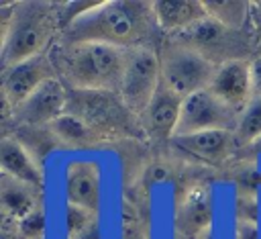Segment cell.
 <instances>
[{
  "instance_id": "1",
  "label": "cell",
  "mask_w": 261,
  "mask_h": 239,
  "mask_svg": "<svg viewBox=\"0 0 261 239\" xmlns=\"http://www.w3.org/2000/svg\"><path fill=\"white\" fill-rule=\"evenodd\" d=\"M153 2L108 0L96 2L61 31V45L104 43L122 49L145 45L155 33ZM159 31V29H157Z\"/></svg>"
},
{
  "instance_id": "2",
  "label": "cell",
  "mask_w": 261,
  "mask_h": 239,
  "mask_svg": "<svg viewBox=\"0 0 261 239\" xmlns=\"http://www.w3.org/2000/svg\"><path fill=\"white\" fill-rule=\"evenodd\" d=\"M2 69L45 55L61 35L59 4L55 2H2L0 4Z\"/></svg>"
},
{
  "instance_id": "3",
  "label": "cell",
  "mask_w": 261,
  "mask_h": 239,
  "mask_svg": "<svg viewBox=\"0 0 261 239\" xmlns=\"http://www.w3.org/2000/svg\"><path fill=\"white\" fill-rule=\"evenodd\" d=\"M128 49L104 43L59 45L51 61L57 78L69 90L118 92L126 65Z\"/></svg>"
},
{
  "instance_id": "4",
  "label": "cell",
  "mask_w": 261,
  "mask_h": 239,
  "mask_svg": "<svg viewBox=\"0 0 261 239\" xmlns=\"http://www.w3.org/2000/svg\"><path fill=\"white\" fill-rule=\"evenodd\" d=\"M67 112L86 121L102 137L128 135L133 133V129L143 127L141 121L126 108L118 92L69 90Z\"/></svg>"
},
{
  "instance_id": "5",
  "label": "cell",
  "mask_w": 261,
  "mask_h": 239,
  "mask_svg": "<svg viewBox=\"0 0 261 239\" xmlns=\"http://www.w3.org/2000/svg\"><path fill=\"white\" fill-rule=\"evenodd\" d=\"M218 63L181 43H169L161 51V82L179 98L206 90Z\"/></svg>"
},
{
  "instance_id": "6",
  "label": "cell",
  "mask_w": 261,
  "mask_h": 239,
  "mask_svg": "<svg viewBox=\"0 0 261 239\" xmlns=\"http://www.w3.org/2000/svg\"><path fill=\"white\" fill-rule=\"evenodd\" d=\"M161 86V53L151 45L128 49L120 84V98L126 108L143 121L155 92Z\"/></svg>"
},
{
  "instance_id": "7",
  "label": "cell",
  "mask_w": 261,
  "mask_h": 239,
  "mask_svg": "<svg viewBox=\"0 0 261 239\" xmlns=\"http://www.w3.org/2000/svg\"><path fill=\"white\" fill-rule=\"evenodd\" d=\"M239 114H241L239 110L224 104L208 88L194 92L181 102L179 123L173 139L204 131H234L239 123Z\"/></svg>"
},
{
  "instance_id": "8",
  "label": "cell",
  "mask_w": 261,
  "mask_h": 239,
  "mask_svg": "<svg viewBox=\"0 0 261 239\" xmlns=\"http://www.w3.org/2000/svg\"><path fill=\"white\" fill-rule=\"evenodd\" d=\"M57 78L51 55H37L27 61L2 69V96L4 104L12 110L20 106L35 90H39L47 80Z\"/></svg>"
},
{
  "instance_id": "9",
  "label": "cell",
  "mask_w": 261,
  "mask_h": 239,
  "mask_svg": "<svg viewBox=\"0 0 261 239\" xmlns=\"http://www.w3.org/2000/svg\"><path fill=\"white\" fill-rule=\"evenodd\" d=\"M69 90L59 80H47L39 90H35L20 106H16L14 118L27 129H49L63 112H67Z\"/></svg>"
},
{
  "instance_id": "10",
  "label": "cell",
  "mask_w": 261,
  "mask_h": 239,
  "mask_svg": "<svg viewBox=\"0 0 261 239\" xmlns=\"http://www.w3.org/2000/svg\"><path fill=\"white\" fill-rule=\"evenodd\" d=\"M63 196L67 206L98 214L102 208V172L92 159H73L63 174Z\"/></svg>"
},
{
  "instance_id": "11",
  "label": "cell",
  "mask_w": 261,
  "mask_h": 239,
  "mask_svg": "<svg viewBox=\"0 0 261 239\" xmlns=\"http://www.w3.org/2000/svg\"><path fill=\"white\" fill-rule=\"evenodd\" d=\"M212 223L214 208L210 192L202 186H194L175 206L173 239H210Z\"/></svg>"
},
{
  "instance_id": "12",
  "label": "cell",
  "mask_w": 261,
  "mask_h": 239,
  "mask_svg": "<svg viewBox=\"0 0 261 239\" xmlns=\"http://www.w3.org/2000/svg\"><path fill=\"white\" fill-rule=\"evenodd\" d=\"M208 90L214 96H218L224 104L241 112L245 104L253 98L251 61L245 57H239V59H228L220 63L214 71V78Z\"/></svg>"
},
{
  "instance_id": "13",
  "label": "cell",
  "mask_w": 261,
  "mask_h": 239,
  "mask_svg": "<svg viewBox=\"0 0 261 239\" xmlns=\"http://www.w3.org/2000/svg\"><path fill=\"white\" fill-rule=\"evenodd\" d=\"M181 102H184V98H179L175 92H171L161 82L159 90L155 92V96L141 121L143 129L157 139H173L177 123H179Z\"/></svg>"
},
{
  "instance_id": "14",
  "label": "cell",
  "mask_w": 261,
  "mask_h": 239,
  "mask_svg": "<svg viewBox=\"0 0 261 239\" xmlns=\"http://www.w3.org/2000/svg\"><path fill=\"white\" fill-rule=\"evenodd\" d=\"M153 16L157 29L171 37L186 33L188 29L196 27L198 22L208 18L206 6L200 0H165L153 2Z\"/></svg>"
},
{
  "instance_id": "15",
  "label": "cell",
  "mask_w": 261,
  "mask_h": 239,
  "mask_svg": "<svg viewBox=\"0 0 261 239\" xmlns=\"http://www.w3.org/2000/svg\"><path fill=\"white\" fill-rule=\"evenodd\" d=\"M234 131H204L186 137H175V145L206 163H222L230 157L234 147Z\"/></svg>"
},
{
  "instance_id": "16",
  "label": "cell",
  "mask_w": 261,
  "mask_h": 239,
  "mask_svg": "<svg viewBox=\"0 0 261 239\" xmlns=\"http://www.w3.org/2000/svg\"><path fill=\"white\" fill-rule=\"evenodd\" d=\"M0 168L4 176H10L22 184H29L33 188H41L43 184V172L35 159V155L12 137H4L0 143Z\"/></svg>"
},
{
  "instance_id": "17",
  "label": "cell",
  "mask_w": 261,
  "mask_h": 239,
  "mask_svg": "<svg viewBox=\"0 0 261 239\" xmlns=\"http://www.w3.org/2000/svg\"><path fill=\"white\" fill-rule=\"evenodd\" d=\"M37 188L22 184L10 176L0 178V206H2V217L12 219V221H22L31 212H35L39 206V196Z\"/></svg>"
},
{
  "instance_id": "18",
  "label": "cell",
  "mask_w": 261,
  "mask_h": 239,
  "mask_svg": "<svg viewBox=\"0 0 261 239\" xmlns=\"http://www.w3.org/2000/svg\"><path fill=\"white\" fill-rule=\"evenodd\" d=\"M49 133L61 145H67V147H94L106 141V137H102L96 129H92L86 121H82L71 112H63L57 121H53L49 127Z\"/></svg>"
},
{
  "instance_id": "19",
  "label": "cell",
  "mask_w": 261,
  "mask_h": 239,
  "mask_svg": "<svg viewBox=\"0 0 261 239\" xmlns=\"http://www.w3.org/2000/svg\"><path fill=\"white\" fill-rule=\"evenodd\" d=\"M206 12L212 20L218 25L241 33L245 25L249 22V12H251V2L245 0H224V2H204Z\"/></svg>"
},
{
  "instance_id": "20",
  "label": "cell",
  "mask_w": 261,
  "mask_h": 239,
  "mask_svg": "<svg viewBox=\"0 0 261 239\" xmlns=\"http://www.w3.org/2000/svg\"><path fill=\"white\" fill-rule=\"evenodd\" d=\"M234 137L241 143L261 141V96H253L239 114Z\"/></svg>"
},
{
  "instance_id": "21",
  "label": "cell",
  "mask_w": 261,
  "mask_h": 239,
  "mask_svg": "<svg viewBox=\"0 0 261 239\" xmlns=\"http://www.w3.org/2000/svg\"><path fill=\"white\" fill-rule=\"evenodd\" d=\"M18 227H20V233H22L24 239H39L43 235V229H45V214H43V210L37 208L35 212L24 217L22 221H18Z\"/></svg>"
},
{
  "instance_id": "22",
  "label": "cell",
  "mask_w": 261,
  "mask_h": 239,
  "mask_svg": "<svg viewBox=\"0 0 261 239\" xmlns=\"http://www.w3.org/2000/svg\"><path fill=\"white\" fill-rule=\"evenodd\" d=\"M0 239H24L18 227V221L2 217V229H0Z\"/></svg>"
},
{
  "instance_id": "23",
  "label": "cell",
  "mask_w": 261,
  "mask_h": 239,
  "mask_svg": "<svg viewBox=\"0 0 261 239\" xmlns=\"http://www.w3.org/2000/svg\"><path fill=\"white\" fill-rule=\"evenodd\" d=\"M251 84H253V96H261V55L251 59Z\"/></svg>"
},
{
  "instance_id": "24",
  "label": "cell",
  "mask_w": 261,
  "mask_h": 239,
  "mask_svg": "<svg viewBox=\"0 0 261 239\" xmlns=\"http://www.w3.org/2000/svg\"><path fill=\"white\" fill-rule=\"evenodd\" d=\"M237 239H259V227L255 223H249V221L239 223Z\"/></svg>"
},
{
  "instance_id": "25",
  "label": "cell",
  "mask_w": 261,
  "mask_h": 239,
  "mask_svg": "<svg viewBox=\"0 0 261 239\" xmlns=\"http://www.w3.org/2000/svg\"><path fill=\"white\" fill-rule=\"evenodd\" d=\"M249 22L253 25V29H255V31H261V2H251Z\"/></svg>"
},
{
  "instance_id": "26",
  "label": "cell",
  "mask_w": 261,
  "mask_h": 239,
  "mask_svg": "<svg viewBox=\"0 0 261 239\" xmlns=\"http://www.w3.org/2000/svg\"><path fill=\"white\" fill-rule=\"evenodd\" d=\"M124 239H145V237H143L141 233H137V231H126Z\"/></svg>"
}]
</instances>
